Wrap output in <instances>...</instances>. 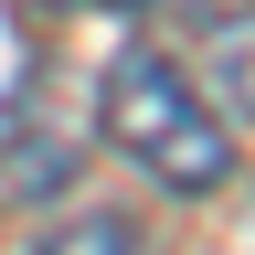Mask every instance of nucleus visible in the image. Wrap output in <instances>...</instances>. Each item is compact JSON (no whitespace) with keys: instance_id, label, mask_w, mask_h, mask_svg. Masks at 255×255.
Masks as SVG:
<instances>
[{"instance_id":"nucleus-1","label":"nucleus","mask_w":255,"mask_h":255,"mask_svg":"<svg viewBox=\"0 0 255 255\" xmlns=\"http://www.w3.org/2000/svg\"><path fill=\"white\" fill-rule=\"evenodd\" d=\"M107 138L138 159L159 191H181V202L223 191V170H234V149H223V128H213V96L191 85L181 64H159V53H117L107 64Z\"/></svg>"},{"instance_id":"nucleus-2","label":"nucleus","mask_w":255,"mask_h":255,"mask_svg":"<svg viewBox=\"0 0 255 255\" xmlns=\"http://www.w3.org/2000/svg\"><path fill=\"white\" fill-rule=\"evenodd\" d=\"M213 85H223L234 117H255V21H223L213 32Z\"/></svg>"},{"instance_id":"nucleus-3","label":"nucleus","mask_w":255,"mask_h":255,"mask_svg":"<svg viewBox=\"0 0 255 255\" xmlns=\"http://www.w3.org/2000/svg\"><path fill=\"white\" fill-rule=\"evenodd\" d=\"M117 11H138V0H117Z\"/></svg>"}]
</instances>
